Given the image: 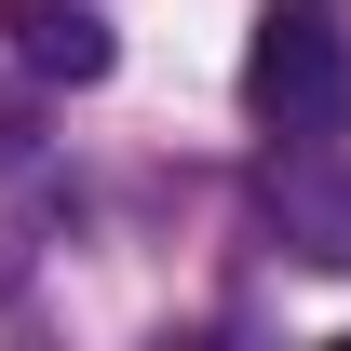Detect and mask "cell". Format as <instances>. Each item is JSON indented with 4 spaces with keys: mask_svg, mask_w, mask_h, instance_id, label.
I'll list each match as a JSON object with an SVG mask.
<instances>
[{
    "mask_svg": "<svg viewBox=\"0 0 351 351\" xmlns=\"http://www.w3.org/2000/svg\"><path fill=\"white\" fill-rule=\"evenodd\" d=\"M243 108L270 135H338L351 108V54H338V14L324 0H270L257 41H243Z\"/></svg>",
    "mask_w": 351,
    "mask_h": 351,
    "instance_id": "cell-1",
    "label": "cell"
},
{
    "mask_svg": "<svg viewBox=\"0 0 351 351\" xmlns=\"http://www.w3.org/2000/svg\"><path fill=\"white\" fill-rule=\"evenodd\" d=\"M0 41L27 54V82H68V95H82V82H108V54H122L95 0H0Z\"/></svg>",
    "mask_w": 351,
    "mask_h": 351,
    "instance_id": "cell-2",
    "label": "cell"
},
{
    "mask_svg": "<svg viewBox=\"0 0 351 351\" xmlns=\"http://www.w3.org/2000/svg\"><path fill=\"white\" fill-rule=\"evenodd\" d=\"M270 230H284V243H298L311 270H351V189L338 176H311V162H270Z\"/></svg>",
    "mask_w": 351,
    "mask_h": 351,
    "instance_id": "cell-3",
    "label": "cell"
},
{
    "mask_svg": "<svg viewBox=\"0 0 351 351\" xmlns=\"http://www.w3.org/2000/svg\"><path fill=\"white\" fill-rule=\"evenodd\" d=\"M14 162H27V108H0V176H14Z\"/></svg>",
    "mask_w": 351,
    "mask_h": 351,
    "instance_id": "cell-4",
    "label": "cell"
}]
</instances>
